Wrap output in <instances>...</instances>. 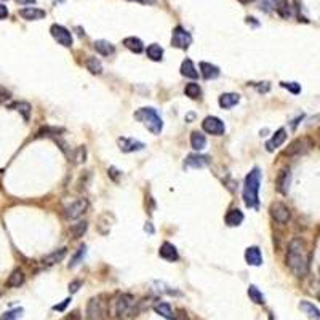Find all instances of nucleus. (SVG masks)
<instances>
[{
    "instance_id": "obj_1",
    "label": "nucleus",
    "mask_w": 320,
    "mask_h": 320,
    "mask_svg": "<svg viewBox=\"0 0 320 320\" xmlns=\"http://www.w3.org/2000/svg\"><path fill=\"white\" fill-rule=\"evenodd\" d=\"M287 266L293 275L303 279L309 274V255H307L306 244L301 239H293L287 248Z\"/></svg>"
},
{
    "instance_id": "obj_2",
    "label": "nucleus",
    "mask_w": 320,
    "mask_h": 320,
    "mask_svg": "<svg viewBox=\"0 0 320 320\" xmlns=\"http://www.w3.org/2000/svg\"><path fill=\"white\" fill-rule=\"evenodd\" d=\"M259 186H261V170L259 168H253V170L246 174L244 181V203L248 208H258L259 207Z\"/></svg>"
},
{
    "instance_id": "obj_3",
    "label": "nucleus",
    "mask_w": 320,
    "mask_h": 320,
    "mask_svg": "<svg viewBox=\"0 0 320 320\" xmlns=\"http://www.w3.org/2000/svg\"><path fill=\"white\" fill-rule=\"evenodd\" d=\"M136 301H135V296L130 293H120L119 296H116L109 304V314L112 317L116 319H128L131 316H135L136 314Z\"/></svg>"
},
{
    "instance_id": "obj_4",
    "label": "nucleus",
    "mask_w": 320,
    "mask_h": 320,
    "mask_svg": "<svg viewBox=\"0 0 320 320\" xmlns=\"http://www.w3.org/2000/svg\"><path fill=\"white\" fill-rule=\"evenodd\" d=\"M135 119L141 122L152 135H160L164 128V120L154 107H141L135 112Z\"/></svg>"
},
{
    "instance_id": "obj_5",
    "label": "nucleus",
    "mask_w": 320,
    "mask_h": 320,
    "mask_svg": "<svg viewBox=\"0 0 320 320\" xmlns=\"http://www.w3.org/2000/svg\"><path fill=\"white\" fill-rule=\"evenodd\" d=\"M109 312V306L101 296L92 298L87 304V319L88 320H102Z\"/></svg>"
},
{
    "instance_id": "obj_6",
    "label": "nucleus",
    "mask_w": 320,
    "mask_h": 320,
    "mask_svg": "<svg viewBox=\"0 0 320 320\" xmlns=\"http://www.w3.org/2000/svg\"><path fill=\"white\" fill-rule=\"evenodd\" d=\"M312 140L307 136H303V138H298V140H295L288 144V148L283 150V157H298V155H303L306 154L307 150L312 148Z\"/></svg>"
},
{
    "instance_id": "obj_7",
    "label": "nucleus",
    "mask_w": 320,
    "mask_h": 320,
    "mask_svg": "<svg viewBox=\"0 0 320 320\" xmlns=\"http://www.w3.org/2000/svg\"><path fill=\"white\" fill-rule=\"evenodd\" d=\"M88 200L87 198H77V200L74 202H71L68 207L64 208V216L68 220H77V218H80V216L83 213H87V210H88Z\"/></svg>"
},
{
    "instance_id": "obj_8",
    "label": "nucleus",
    "mask_w": 320,
    "mask_h": 320,
    "mask_svg": "<svg viewBox=\"0 0 320 320\" xmlns=\"http://www.w3.org/2000/svg\"><path fill=\"white\" fill-rule=\"evenodd\" d=\"M172 45L174 48H179V50H188L192 45V35L186 31L184 27H174L173 35H172Z\"/></svg>"
},
{
    "instance_id": "obj_9",
    "label": "nucleus",
    "mask_w": 320,
    "mask_h": 320,
    "mask_svg": "<svg viewBox=\"0 0 320 320\" xmlns=\"http://www.w3.org/2000/svg\"><path fill=\"white\" fill-rule=\"evenodd\" d=\"M202 128L205 133H208V135H213V136H221L222 133H224L226 126H224V122H222L221 119L215 117V116H208L203 119L202 122Z\"/></svg>"
},
{
    "instance_id": "obj_10",
    "label": "nucleus",
    "mask_w": 320,
    "mask_h": 320,
    "mask_svg": "<svg viewBox=\"0 0 320 320\" xmlns=\"http://www.w3.org/2000/svg\"><path fill=\"white\" fill-rule=\"evenodd\" d=\"M50 34L59 45H63L66 48L72 47V42H74L72 40V34L64 26H61V24H53V26L50 27Z\"/></svg>"
},
{
    "instance_id": "obj_11",
    "label": "nucleus",
    "mask_w": 320,
    "mask_h": 320,
    "mask_svg": "<svg viewBox=\"0 0 320 320\" xmlns=\"http://www.w3.org/2000/svg\"><path fill=\"white\" fill-rule=\"evenodd\" d=\"M271 216H272V220L275 222H279V224H287V222L290 221L292 213H290V208L285 203L274 202L272 205H271Z\"/></svg>"
},
{
    "instance_id": "obj_12",
    "label": "nucleus",
    "mask_w": 320,
    "mask_h": 320,
    "mask_svg": "<svg viewBox=\"0 0 320 320\" xmlns=\"http://www.w3.org/2000/svg\"><path fill=\"white\" fill-rule=\"evenodd\" d=\"M290 183H292V172L290 168H282L277 174V179H275V188L277 192H280L282 196H287L288 191H290Z\"/></svg>"
},
{
    "instance_id": "obj_13",
    "label": "nucleus",
    "mask_w": 320,
    "mask_h": 320,
    "mask_svg": "<svg viewBox=\"0 0 320 320\" xmlns=\"http://www.w3.org/2000/svg\"><path fill=\"white\" fill-rule=\"evenodd\" d=\"M117 144L122 152L125 154H130V152H138V150L144 149V143L135 140V138H126V136H120L117 140Z\"/></svg>"
},
{
    "instance_id": "obj_14",
    "label": "nucleus",
    "mask_w": 320,
    "mask_h": 320,
    "mask_svg": "<svg viewBox=\"0 0 320 320\" xmlns=\"http://www.w3.org/2000/svg\"><path fill=\"white\" fill-rule=\"evenodd\" d=\"M285 140H287V130L279 128L272 135V138L266 143V150H268V152H272V150H275L277 148H280L282 144L285 143Z\"/></svg>"
},
{
    "instance_id": "obj_15",
    "label": "nucleus",
    "mask_w": 320,
    "mask_h": 320,
    "mask_svg": "<svg viewBox=\"0 0 320 320\" xmlns=\"http://www.w3.org/2000/svg\"><path fill=\"white\" fill-rule=\"evenodd\" d=\"M245 261L250 266H261L263 264V255L259 246H248L245 250Z\"/></svg>"
},
{
    "instance_id": "obj_16",
    "label": "nucleus",
    "mask_w": 320,
    "mask_h": 320,
    "mask_svg": "<svg viewBox=\"0 0 320 320\" xmlns=\"http://www.w3.org/2000/svg\"><path fill=\"white\" fill-rule=\"evenodd\" d=\"M45 11L40 8H34V7H26L20 10V16L26 21H39L42 18H45Z\"/></svg>"
},
{
    "instance_id": "obj_17",
    "label": "nucleus",
    "mask_w": 320,
    "mask_h": 320,
    "mask_svg": "<svg viewBox=\"0 0 320 320\" xmlns=\"http://www.w3.org/2000/svg\"><path fill=\"white\" fill-rule=\"evenodd\" d=\"M159 255L164 259H167V261H178V259H179L176 246H174L173 244H170V242L162 244L160 250H159Z\"/></svg>"
},
{
    "instance_id": "obj_18",
    "label": "nucleus",
    "mask_w": 320,
    "mask_h": 320,
    "mask_svg": "<svg viewBox=\"0 0 320 320\" xmlns=\"http://www.w3.org/2000/svg\"><path fill=\"white\" fill-rule=\"evenodd\" d=\"M66 255H68V248H66V246H63V248H58V250H55V251L48 253V255L44 256V259H42V263L47 264V266L58 264V263H61L63 259L66 258Z\"/></svg>"
},
{
    "instance_id": "obj_19",
    "label": "nucleus",
    "mask_w": 320,
    "mask_h": 320,
    "mask_svg": "<svg viewBox=\"0 0 320 320\" xmlns=\"http://www.w3.org/2000/svg\"><path fill=\"white\" fill-rule=\"evenodd\" d=\"M244 221V213L237 208H232L229 210L226 213V218H224V222L229 226V227H237L242 224Z\"/></svg>"
},
{
    "instance_id": "obj_20",
    "label": "nucleus",
    "mask_w": 320,
    "mask_h": 320,
    "mask_svg": "<svg viewBox=\"0 0 320 320\" xmlns=\"http://www.w3.org/2000/svg\"><path fill=\"white\" fill-rule=\"evenodd\" d=\"M186 165L192 167V168H203L210 165V159L207 155H200V154H191L186 159Z\"/></svg>"
},
{
    "instance_id": "obj_21",
    "label": "nucleus",
    "mask_w": 320,
    "mask_h": 320,
    "mask_svg": "<svg viewBox=\"0 0 320 320\" xmlns=\"http://www.w3.org/2000/svg\"><path fill=\"white\" fill-rule=\"evenodd\" d=\"M299 309L303 311L309 320H320V311L316 304L309 303V301H301L299 303Z\"/></svg>"
},
{
    "instance_id": "obj_22",
    "label": "nucleus",
    "mask_w": 320,
    "mask_h": 320,
    "mask_svg": "<svg viewBox=\"0 0 320 320\" xmlns=\"http://www.w3.org/2000/svg\"><path fill=\"white\" fill-rule=\"evenodd\" d=\"M239 101H240V95L237 93H222L218 99L222 109H231V107H234Z\"/></svg>"
},
{
    "instance_id": "obj_23",
    "label": "nucleus",
    "mask_w": 320,
    "mask_h": 320,
    "mask_svg": "<svg viewBox=\"0 0 320 320\" xmlns=\"http://www.w3.org/2000/svg\"><path fill=\"white\" fill-rule=\"evenodd\" d=\"M93 47L101 56H106V58L114 55V51H116V47H114L111 42H107V40H96L93 44Z\"/></svg>"
},
{
    "instance_id": "obj_24",
    "label": "nucleus",
    "mask_w": 320,
    "mask_h": 320,
    "mask_svg": "<svg viewBox=\"0 0 320 320\" xmlns=\"http://www.w3.org/2000/svg\"><path fill=\"white\" fill-rule=\"evenodd\" d=\"M8 109L20 112L21 116H23V119L26 120V122L29 120V117H31V104H29V102H26V101H16V102H13V104L8 106Z\"/></svg>"
},
{
    "instance_id": "obj_25",
    "label": "nucleus",
    "mask_w": 320,
    "mask_h": 320,
    "mask_svg": "<svg viewBox=\"0 0 320 320\" xmlns=\"http://www.w3.org/2000/svg\"><path fill=\"white\" fill-rule=\"evenodd\" d=\"M191 146H192V149L196 150V152L205 149V146H207V138H205L203 133H200V131H192L191 133Z\"/></svg>"
},
{
    "instance_id": "obj_26",
    "label": "nucleus",
    "mask_w": 320,
    "mask_h": 320,
    "mask_svg": "<svg viewBox=\"0 0 320 320\" xmlns=\"http://www.w3.org/2000/svg\"><path fill=\"white\" fill-rule=\"evenodd\" d=\"M200 72H202V77L203 78H207V80H211V78H216V77H220V69L216 68V66L213 64H210V63H205L202 61L200 63Z\"/></svg>"
},
{
    "instance_id": "obj_27",
    "label": "nucleus",
    "mask_w": 320,
    "mask_h": 320,
    "mask_svg": "<svg viewBox=\"0 0 320 320\" xmlns=\"http://www.w3.org/2000/svg\"><path fill=\"white\" fill-rule=\"evenodd\" d=\"M181 75H184V77H188V78H192V80H197V77H198V72L196 71V66L194 63L191 61V59H184L183 64H181Z\"/></svg>"
},
{
    "instance_id": "obj_28",
    "label": "nucleus",
    "mask_w": 320,
    "mask_h": 320,
    "mask_svg": "<svg viewBox=\"0 0 320 320\" xmlns=\"http://www.w3.org/2000/svg\"><path fill=\"white\" fill-rule=\"evenodd\" d=\"M123 45L126 50H130L131 53H136V55L144 51V44L138 37H126L123 40Z\"/></svg>"
},
{
    "instance_id": "obj_29",
    "label": "nucleus",
    "mask_w": 320,
    "mask_h": 320,
    "mask_svg": "<svg viewBox=\"0 0 320 320\" xmlns=\"http://www.w3.org/2000/svg\"><path fill=\"white\" fill-rule=\"evenodd\" d=\"M23 283H24V272L21 269H15L13 272L10 274L5 285H7L8 288H18V287H21Z\"/></svg>"
},
{
    "instance_id": "obj_30",
    "label": "nucleus",
    "mask_w": 320,
    "mask_h": 320,
    "mask_svg": "<svg viewBox=\"0 0 320 320\" xmlns=\"http://www.w3.org/2000/svg\"><path fill=\"white\" fill-rule=\"evenodd\" d=\"M146 55L150 61H162V58H164V48L159 44H150L146 48Z\"/></svg>"
},
{
    "instance_id": "obj_31",
    "label": "nucleus",
    "mask_w": 320,
    "mask_h": 320,
    "mask_svg": "<svg viewBox=\"0 0 320 320\" xmlns=\"http://www.w3.org/2000/svg\"><path fill=\"white\" fill-rule=\"evenodd\" d=\"M155 312L159 314V316L164 317V319L176 320V317H174V314H173L172 306L168 304V303H157V304H155Z\"/></svg>"
},
{
    "instance_id": "obj_32",
    "label": "nucleus",
    "mask_w": 320,
    "mask_h": 320,
    "mask_svg": "<svg viewBox=\"0 0 320 320\" xmlns=\"http://www.w3.org/2000/svg\"><path fill=\"white\" fill-rule=\"evenodd\" d=\"M184 95L188 96V98H191V99H200L202 98V88L198 87V83L191 82V83L186 85Z\"/></svg>"
},
{
    "instance_id": "obj_33",
    "label": "nucleus",
    "mask_w": 320,
    "mask_h": 320,
    "mask_svg": "<svg viewBox=\"0 0 320 320\" xmlns=\"http://www.w3.org/2000/svg\"><path fill=\"white\" fill-rule=\"evenodd\" d=\"M88 229V222L87 221H80V222H75V224L71 226V235L74 239H80L83 234L87 232Z\"/></svg>"
},
{
    "instance_id": "obj_34",
    "label": "nucleus",
    "mask_w": 320,
    "mask_h": 320,
    "mask_svg": "<svg viewBox=\"0 0 320 320\" xmlns=\"http://www.w3.org/2000/svg\"><path fill=\"white\" fill-rule=\"evenodd\" d=\"M85 66H87V69L92 72V74H95V75H99L101 72H102V64L99 63L98 58H88Z\"/></svg>"
},
{
    "instance_id": "obj_35",
    "label": "nucleus",
    "mask_w": 320,
    "mask_h": 320,
    "mask_svg": "<svg viewBox=\"0 0 320 320\" xmlns=\"http://www.w3.org/2000/svg\"><path fill=\"white\" fill-rule=\"evenodd\" d=\"M64 133V128H56V126H44L37 131V136H58Z\"/></svg>"
},
{
    "instance_id": "obj_36",
    "label": "nucleus",
    "mask_w": 320,
    "mask_h": 320,
    "mask_svg": "<svg viewBox=\"0 0 320 320\" xmlns=\"http://www.w3.org/2000/svg\"><path fill=\"white\" fill-rule=\"evenodd\" d=\"M248 296H250V299H251L255 304H264V296H263V293L259 292V290H258L255 285H251V287L248 288Z\"/></svg>"
},
{
    "instance_id": "obj_37",
    "label": "nucleus",
    "mask_w": 320,
    "mask_h": 320,
    "mask_svg": "<svg viewBox=\"0 0 320 320\" xmlns=\"http://www.w3.org/2000/svg\"><path fill=\"white\" fill-rule=\"evenodd\" d=\"M283 2H285V0H263V7L261 8L264 11H272V10L277 11V8H279Z\"/></svg>"
},
{
    "instance_id": "obj_38",
    "label": "nucleus",
    "mask_w": 320,
    "mask_h": 320,
    "mask_svg": "<svg viewBox=\"0 0 320 320\" xmlns=\"http://www.w3.org/2000/svg\"><path fill=\"white\" fill-rule=\"evenodd\" d=\"M21 316H23V309L21 307H18V309H15V311H8V312L2 314L0 320H18Z\"/></svg>"
},
{
    "instance_id": "obj_39",
    "label": "nucleus",
    "mask_w": 320,
    "mask_h": 320,
    "mask_svg": "<svg viewBox=\"0 0 320 320\" xmlns=\"http://www.w3.org/2000/svg\"><path fill=\"white\" fill-rule=\"evenodd\" d=\"M280 87L282 88H287L288 92L293 93V95H298L301 92L299 83H296V82H280Z\"/></svg>"
},
{
    "instance_id": "obj_40",
    "label": "nucleus",
    "mask_w": 320,
    "mask_h": 320,
    "mask_svg": "<svg viewBox=\"0 0 320 320\" xmlns=\"http://www.w3.org/2000/svg\"><path fill=\"white\" fill-rule=\"evenodd\" d=\"M83 256H85V246H82V248H78V250H77V253L74 255V258L71 259L69 268H71V269H72V268H75V266L83 259Z\"/></svg>"
},
{
    "instance_id": "obj_41",
    "label": "nucleus",
    "mask_w": 320,
    "mask_h": 320,
    "mask_svg": "<svg viewBox=\"0 0 320 320\" xmlns=\"http://www.w3.org/2000/svg\"><path fill=\"white\" fill-rule=\"evenodd\" d=\"M56 143H58V146L61 148V150L64 152V155L68 157V159L74 160V155H75V152H72L71 148H69V144H68V143H64V141H61V140H56Z\"/></svg>"
},
{
    "instance_id": "obj_42",
    "label": "nucleus",
    "mask_w": 320,
    "mask_h": 320,
    "mask_svg": "<svg viewBox=\"0 0 320 320\" xmlns=\"http://www.w3.org/2000/svg\"><path fill=\"white\" fill-rule=\"evenodd\" d=\"M85 157H87V150H85V146H82V148H78V149L75 150L74 160L80 164V162H85Z\"/></svg>"
},
{
    "instance_id": "obj_43",
    "label": "nucleus",
    "mask_w": 320,
    "mask_h": 320,
    "mask_svg": "<svg viewBox=\"0 0 320 320\" xmlns=\"http://www.w3.org/2000/svg\"><path fill=\"white\" fill-rule=\"evenodd\" d=\"M10 98H11V93H10L5 87L0 85V104H2V102H5V101H8Z\"/></svg>"
},
{
    "instance_id": "obj_44",
    "label": "nucleus",
    "mask_w": 320,
    "mask_h": 320,
    "mask_svg": "<svg viewBox=\"0 0 320 320\" xmlns=\"http://www.w3.org/2000/svg\"><path fill=\"white\" fill-rule=\"evenodd\" d=\"M69 303H71V298H68V299H64V301H63V303H61V304H58V306H55V307H53V309H55V311H64V307H66V306H69Z\"/></svg>"
},
{
    "instance_id": "obj_45",
    "label": "nucleus",
    "mask_w": 320,
    "mask_h": 320,
    "mask_svg": "<svg viewBox=\"0 0 320 320\" xmlns=\"http://www.w3.org/2000/svg\"><path fill=\"white\" fill-rule=\"evenodd\" d=\"M61 320H80V316H78V312H71L66 317H63Z\"/></svg>"
},
{
    "instance_id": "obj_46",
    "label": "nucleus",
    "mask_w": 320,
    "mask_h": 320,
    "mask_svg": "<svg viewBox=\"0 0 320 320\" xmlns=\"http://www.w3.org/2000/svg\"><path fill=\"white\" fill-rule=\"evenodd\" d=\"M8 16V10L3 3H0V20H5Z\"/></svg>"
},
{
    "instance_id": "obj_47",
    "label": "nucleus",
    "mask_w": 320,
    "mask_h": 320,
    "mask_svg": "<svg viewBox=\"0 0 320 320\" xmlns=\"http://www.w3.org/2000/svg\"><path fill=\"white\" fill-rule=\"evenodd\" d=\"M130 2H136V3H141V5H155L157 0H130Z\"/></svg>"
},
{
    "instance_id": "obj_48",
    "label": "nucleus",
    "mask_w": 320,
    "mask_h": 320,
    "mask_svg": "<svg viewBox=\"0 0 320 320\" xmlns=\"http://www.w3.org/2000/svg\"><path fill=\"white\" fill-rule=\"evenodd\" d=\"M78 287H80V282H78V280L72 282L71 285H69V290H71V293H75L77 290H78Z\"/></svg>"
},
{
    "instance_id": "obj_49",
    "label": "nucleus",
    "mask_w": 320,
    "mask_h": 320,
    "mask_svg": "<svg viewBox=\"0 0 320 320\" xmlns=\"http://www.w3.org/2000/svg\"><path fill=\"white\" fill-rule=\"evenodd\" d=\"M258 90L261 93H266L269 90V82H263V85H258Z\"/></svg>"
},
{
    "instance_id": "obj_50",
    "label": "nucleus",
    "mask_w": 320,
    "mask_h": 320,
    "mask_svg": "<svg viewBox=\"0 0 320 320\" xmlns=\"http://www.w3.org/2000/svg\"><path fill=\"white\" fill-rule=\"evenodd\" d=\"M16 3H20V5H34L35 3V0H16Z\"/></svg>"
},
{
    "instance_id": "obj_51",
    "label": "nucleus",
    "mask_w": 320,
    "mask_h": 320,
    "mask_svg": "<svg viewBox=\"0 0 320 320\" xmlns=\"http://www.w3.org/2000/svg\"><path fill=\"white\" fill-rule=\"evenodd\" d=\"M237 2H240L242 5H248V3H251V2H255V0H237Z\"/></svg>"
}]
</instances>
